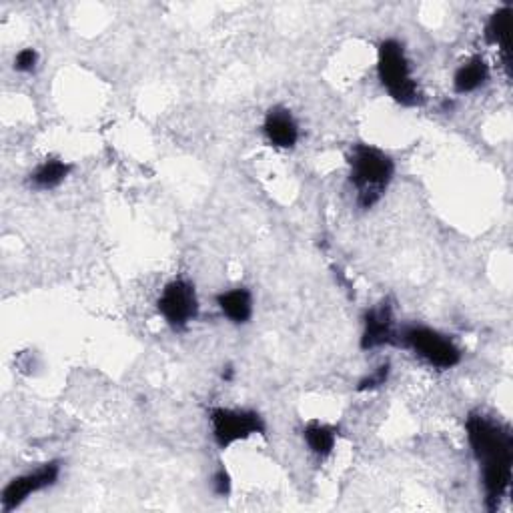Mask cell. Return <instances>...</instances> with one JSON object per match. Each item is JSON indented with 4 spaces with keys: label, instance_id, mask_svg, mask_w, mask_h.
<instances>
[{
    "label": "cell",
    "instance_id": "1",
    "mask_svg": "<svg viewBox=\"0 0 513 513\" xmlns=\"http://www.w3.org/2000/svg\"><path fill=\"white\" fill-rule=\"evenodd\" d=\"M465 435L475 461L479 463V477L483 485L485 507L495 511L505 499L511 485L513 467V435L511 429L485 415L471 411L465 419Z\"/></svg>",
    "mask_w": 513,
    "mask_h": 513
},
{
    "label": "cell",
    "instance_id": "2",
    "mask_svg": "<svg viewBox=\"0 0 513 513\" xmlns=\"http://www.w3.org/2000/svg\"><path fill=\"white\" fill-rule=\"evenodd\" d=\"M347 165L357 207L363 211L373 209L395 179V161L375 145L357 143L349 151Z\"/></svg>",
    "mask_w": 513,
    "mask_h": 513
},
{
    "label": "cell",
    "instance_id": "3",
    "mask_svg": "<svg viewBox=\"0 0 513 513\" xmlns=\"http://www.w3.org/2000/svg\"><path fill=\"white\" fill-rule=\"evenodd\" d=\"M377 79L397 105L407 109L423 105V95L413 77L411 61L403 43L397 39L381 41L377 49Z\"/></svg>",
    "mask_w": 513,
    "mask_h": 513
},
{
    "label": "cell",
    "instance_id": "4",
    "mask_svg": "<svg viewBox=\"0 0 513 513\" xmlns=\"http://www.w3.org/2000/svg\"><path fill=\"white\" fill-rule=\"evenodd\" d=\"M397 345L409 349L425 365L439 371H449L463 359V351L449 335L427 325H405L399 329Z\"/></svg>",
    "mask_w": 513,
    "mask_h": 513
},
{
    "label": "cell",
    "instance_id": "5",
    "mask_svg": "<svg viewBox=\"0 0 513 513\" xmlns=\"http://www.w3.org/2000/svg\"><path fill=\"white\" fill-rule=\"evenodd\" d=\"M213 443L225 451L253 435H267L263 415L249 407H213L209 411Z\"/></svg>",
    "mask_w": 513,
    "mask_h": 513
},
{
    "label": "cell",
    "instance_id": "6",
    "mask_svg": "<svg viewBox=\"0 0 513 513\" xmlns=\"http://www.w3.org/2000/svg\"><path fill=\"white\" fill-rule=\"evenodd\" d=\"M63 465L57 459L45 461L37 465L35 469H29L21 475H15L0 493V511L3 513H13L19 507H23L33 495L47 491L55 487L61 479Z\"/></svg>",
    "mask_w": 513,
    "mask_h": 513
},
{
    "label": "cell",
    "instance_id": "7",
    "mask_svg": "<svg viewBox=\"0 0 513 513\" xmlns=\"http://www.w3.org/2000/svg\"><path fill=\"white\" fill-rule=\"evenodd\" d=\"M157 311L173 331H185L199 317L197 289L189 279H171L159 299Z\"/></svg>",
    "mask_w": 513,
    "mask_h": 513
},
{
    "label": "cell",
    "instance_id": "8",
    "mask_svg": "<svg viewBox=\"0 0 513 513\" xmlns=\"http://www.w3.org/2000/svg\"><path fill=\"white\" fill-rule=\"evenodd\" d=\"M399 343V329L393 313V305L387 301L371 307L363 315V329H361V349L375 351L381 347H391Z\"/></svg>",
    "mask_w": 513,
    "mask_h": 513
},
{
    "label": "cell",
    "instance_id": "9",
    "mask_svg": "<svg viewBox=\"0 0 513 513\" xmlns=\"http://www.w3.org/2000/svg\"><path fill=\"white\" fill-rule=\"evenodd\" d=\"M263 137L269 147L279 151H291L297 147L301 139V129L295 119V115L287 107H271L265 113L263 125H261Z\"/></svg>",
    "mask_w": 513,
    "mask_h": 513
},
{
    "label": "cell",
    "instance_id": "10",
    "mask_svg": "<svg viewBox=\"0 0 513 513\" xmlns=\"http://www.w3.org/2000/svg\"><path fill=\"white\" fill-rule=\"evenodd\" d=\"M215 303L223 313V317L233 325H247L253 319L255 301H253V293L247 287H233V289L221 291L215 297Z\"/></svg>",
    "mask_w": 513,
    "mask_h": 513
},
{
    "label": "cell",
    "instance_id": "11",
    "mask_svg": "<svg viewBox=\"0 0 513 513\" xmlns=\"http://www.w3.org/2000/svg\"><path fill=\"white\" fill-rule=\"evenodd\" d=\"M73 173V165L61 157H47L41 161L27 177V183L33 191H53L59 189Z\"/></svg>",
    "mask_w": 513,
    "mask_h": 513
},
{
    "label": "cell",
    "instance_id": "12",
    "mask_svg": "<svg viewBox=\"0 0 513 513\" xmlns=\"http://www.w3.org/2000/svg\"><path fill=\"white\" fill-rule=\"evenodd\" d=\"M489 77H491V71H489V65L483 57L475 55V57H469L467 61H463L457 69H455V75H453V91L457 95H469V93H475L479 89H483L487 83H489Z\"/></svg>",
    "mask_w": 513,
    "mask_h": 513
},
{
    "label": "cell",
    "instance_id": "13",
    "mask_svg": "<svg viewBox=\"0 0 513 513\" xmlns=\"http://www.w3.org/2000/svg\"><path fill=\"white\" fill-rule=\"evenodd\" d=\"M337 437H339V427L327 421L313 419L303 427V441L307 449L319 459H327L335 451Z\"/></svg>",
    "mask_w": 513,
    "mask_h": 513
},
{
    "label": "cell",
    "instance_id": "14",
    "mask_svg": "<svg viewBox=\"0 0 513 513\" xmlns=\"http://www.w3.org/2000/svg\"><path fill=\"white\" fill-rule=\"evenodd\" d=\"M509 17H511V7H501L497 9L485 23V31L483 37L487 41V45L501 49V53L507 57L509 49H507V39H509Z\"/></svg>",
    "mask_w": 513,
    "mask_h": 513
},
{
    "label": "cell",
    "instance_id": "15",
    "mask_svg": "<svg viewBox=\"0 0 513 513\" xmlns=\"http://www.w3.org/2000/svg\"><path fill=\"white\" fill-rule=\"evenodd\" d=\"M391 375V365L389 363H381L379 367H375L371 373H367L359 383H357V391H375L379 387H383L389 381Z\"/></svg>",
    "mask_w": 513,
    "mask_h": 513
},
{
    "label": "cell",
    "instance_id": "16",
    "mask_svg": "<svg viewBox=\"0 0 513 513\" xmlns=\"http://www.w3.org/2000/svg\"><path fill=\"white\" fill-rule=\"evenodd\" d=\"M13 67H15V71L21 73V75H31V73H35L37 67H39V53H37V49L27 47V49L19 51V53L15 55Z\"/></svg>",
    "mask_w": 513,
    "mask_h": 513
},
{
    "label": "cell",
    "instance_id": "17",
    "mask_svg": "<svg viewBox=\"0 0 513 513\" xmlns=\"http://www.w3.org/2000/svg\"><path fill=\"white\" fill-rule=\"evenodd\" d=\"M233 489V481H231V475L229 471L221 465L215 473H213V491L219 495V497H227Z\"/></svg>",
    "mask_w": 513,
    "mask_h": 513
},
{
    "label": "cell",
    "instance_id": "18",
    "mask_svg": "<svg viewBox=\"0 0 513 513\" xmlns=\"http://www.w3.org/2000/svg\"><path fill=\"white\" fill-rule=\"evenodd\" d=\"M221 377H223V381H233V377H235V369H233V365H227V367H223V371H221Z\"/></svg>",
    "mask_w": 513,
    "mask_h": 513
}]
</instances>
